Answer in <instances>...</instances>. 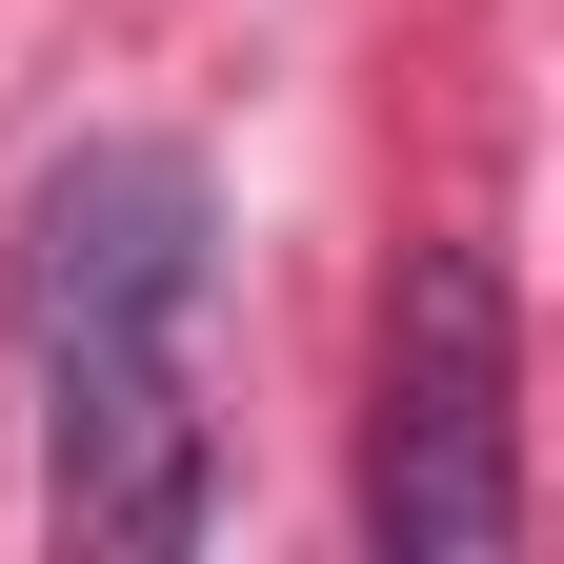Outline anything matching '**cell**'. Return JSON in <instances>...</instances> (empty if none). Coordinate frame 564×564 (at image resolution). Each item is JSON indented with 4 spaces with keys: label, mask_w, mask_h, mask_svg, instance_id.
<instances>
[{
    "label": "cell",
    "mask_w": 564,
    "mask_h": 564,
    "mask_svg": "<svg viewBox=\"0 0 564 564\" xmlns=\"http://www.w3.org/2000/svg\"><path fill=\"white\" fill-rule=\"evenodd\" d=\"M202 282H223V202H202L182 141H82L21 223L41 505L101 564L202 544Z\"/></svg>",
    "instance_id": "cell-1"
},
{
    "label": "cell",
    "mask_w": 564,
    "mask_h": 564,
    "mask_svg": "<svg viewBox=\"0 0 564 564\" xmlns=\"http://www.w3.org/2000/svg\"><path fill=\"white\" fill-rule=\"evenodd\" d=\"M383 564H505L524 544V323L484 242H423L383 303V444H364Z\"/></svg>",
    "instance_id": "cell-2"
}]
</instances>
